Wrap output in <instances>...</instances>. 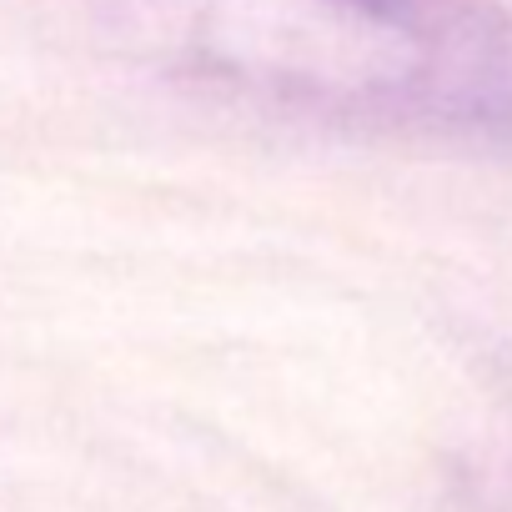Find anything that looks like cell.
Wrapping results in <instances>:
<instances>
[{"label":"cell","instance_id":"obj_1","mask_svg":"<svg viewBox=\"0 0 512 512\" xmlns=\"http://www.w3.org/2000/svg\"><path fill=\"white\" fill-rule=\"evenodd\" d=\"M161 81L317 126L512 146V11L497 0H71Z\"/></svg>","mask_w":512,"mask_h":512}]
</instances>
